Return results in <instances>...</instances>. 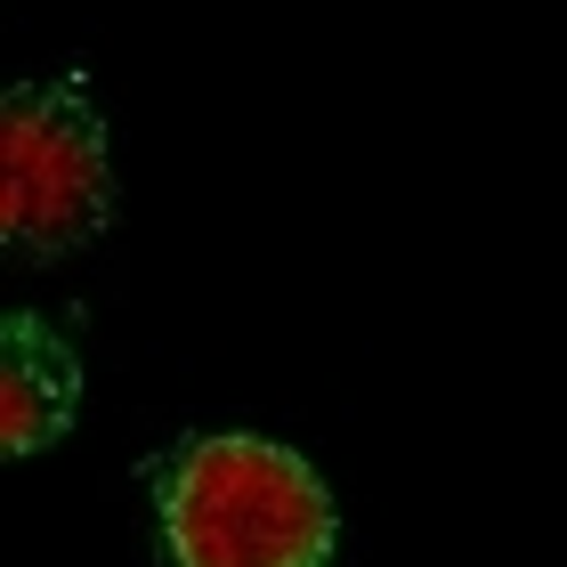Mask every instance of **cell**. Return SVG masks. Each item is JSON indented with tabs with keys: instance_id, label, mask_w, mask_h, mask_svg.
I'll return each mask as SVG.
<instances>
[{
	"instance_id": "6da1fadb",
	"label": "cell",
	"mask_w": 567,
	"mask_h": 567,
	"mask_svg": "<svg viewBox=\"0 0 567 567\" xmlns=\"http://www.w3.org/2000/svg\"><path fill=\"white\" fill-rule=\"evenodd\" d=\"M163 544L178 567H332V495L317 462L276 437H195L154 478Z\"/></svg>"
},
{
	"instance_id": "7a4b0ae2",
	"label": "cell",
	"mask_w": 567,
	"mask_h": 567,
	"mask_svg": "<svg viewBox=\"0 0 567 567\" xmlns=\"http://www.w3.org/2000/svg\"><path fill=\"white\" fill-rule=\"evenodd\" d=\"M114 219V163H106V122L90 90L58 82H17L0 106V244L17 260H65Z\"/></svg>"
},
{
	"instance_id": "3957f363",
	"label": "cell",
	"mask_w": 567,
	"mask_h": 567,
	"mask_svg": "<svg viewBox=\"0 0 567 567\" xmlns=\"http://www.w3.org/2000/svg\"><path fill=\"white\" fill-rule=\"evenodd\" d=\"M73 414H82V365L41 317L17 308L0 324V446L41 454L73 430Z\"/></svg>"
}]
</instances>
